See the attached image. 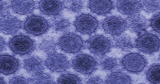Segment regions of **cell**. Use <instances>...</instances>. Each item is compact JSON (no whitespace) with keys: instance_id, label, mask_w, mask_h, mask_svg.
<instances>
[{"instance_id":"30","label":"cell","mask_w":160,"mask_h":84,"mask_svg":"<svg viewBox=\"0 0 160 84\" xmlns=\"http://www.w3.org/2000/svg\"><path fill=\"white\" fill-rule=\"evenodd\" d=\"M9 84H31L30 78L21 75H17L12 77L9 81Z\"/></svg>"},{"instance_id":"8","label":"cell","mask_w":160,"mask_h":84,"mask_svg":"<svg viewBox=\"0 0 160 84\" xmlns=\"http://www.w3.org/2000/svg\"><path fill=\"white\" fill-rule=\"evenodd\" d=\"M121 67L132 73H141L147 66L145 57L138 53H130L125 55L120 61Z\"/></svg>"},{"instance_id":"7","label":"cell","mask_w":160,"mask_h":84,"mask_svg":"<svg viewBox=\"0 0 160 84\" xmlns=\"http://www.w3.org/2000/svg\"><path fill=\"white\" fill-rule=\"evenodd\" d=\"M102 29L108 35L113 37L124 33L128 29L127 20L118 15H109L101 23Z\"/></svg>"},{"instance_id":"5","label":"cell","mask_w":160,"mask_h":84,"mask_svg":"<svg viewBox=\"0 0 160 84\" xmlns=\"http://www.w3.org/2000/svg\"><path fill=\"white\" fill-rule=\"evenodd\" d=\"M71 67L75 71L83 75H92L98 69L99 63L96 58L90 55L80 54L71 60Z\"/></svg>"},{"instance_id":"22","label":"cell","mask_w":160,"mask_h":84,"mask_svg":"<svg viewBox=\"0 0 160 84\" xmlns=\"http://www.w3.org/2000/svg\"><path fill=\"white\" fill-rule=\"evenodd\" d=\"M38 46L41 51L48 55L56 52L58 45L53 37L47 36L41 40Z\"/></svg>"},{"instance_id":"32","label":"cell","mask_w":160,"mask_h":84,"mask_svg":"<svg viewBox=\"0 0 160 84\" xmlns=\"http://www.w3.org/2000/svg\"><path fill=\"white\" fill-rule=\"evenodd\" d=\"M104 82L102 78L99 75L90 76L86 81L87 84H102Z\"/></svg>"},{"instance_id":"18","label":"cell","mask_w":160,"mask_h":84,"mask_svg":"<svg viewBox=\"0 0 160 84\" xmlns=\"http://www.w3.org/2000/svg\"><path fill=\"white\" fill-rule=\"evenodd\" d=\"M10 6L14 13L24 15L34 11L36 3L34 0H11Z\"/></svg>"},{"instance_id":"19","label":"cell","mask_w":160,"mask_h":84,"mask_svg":"<svg viewBox=\"0 0 160 84\" xmlns=\"http://www.w3.org/2000/svg\"><path fill=\"white\" fill-rule=\"evenodd\" d=\"M113 46L118 50L123 52H128L135 46V41L130 35L123 34L114 37Z\"/></svg>"},{"instance_id":"9","label":"cell","mask_w":160,"mask_h":84,"mask_svg":"<svg viewBox=\"0 0 160 84\" xmlns=\"http://www.w3.org/2000/svg\"><path fill=\"white\" fill-rule=\"evenodd\" d=\"M74 27L79 33L84 35H91L96 33L99 27L97 18L90 14L83 13L75 19Z\"/></svg>"},{"instance_id":"2","label":"cell","mask_w":160,"mask_h":84,"mask_svg":"<svg viewBox=\"0 0 160 84\" xmlns=\"http://www.w3.org/2000/svg\"><path fill=\"white\" fill-rule=\"evenodd\" d=\"M9 49L18 55H28L35 51L36 48L35 42L29 36L23 34L15 35L8 42Z\"/></svg>"},{"instance_id":"3","label":"cell","mask_w":160,"mask_h":84,"mask_svg":"<svg viewBox=\"0 0 160 84\" xmlns=\"http://www.w3.org/2000/svg\"><path fill=\"white\" fill-rule=\"evenodd\" d=\"M85 44L91 54L101 57L109 54L113 46V41L102 34H96L91 36L87 40Z\"/></svg>"},{"instance_id":"21","label":"cell","mask_w":160,"mask_h":84,"mask_svg":"<svg viewBox=\"0 0 160 84\" xmlns=\"http://www.w3.org/2000/svg\"><path fill=\"white\" fill-rule=\"evenodd\" d=\"M51 25L56 32L65 33L70 30L72 24L68 18L60 15L53 17Z\"/></svg>"},{"instance_id":"26","label":"cell","mask_w":160,"mask_h":84,"mask_svg":"<svg viewBox=\"0 0 160 84\" xmlns=\"http://www.w3.org/2000/svg\"><path fill=\"white\" fill-rule=\"evenodd\" d=\"M147 79L152 84H160V64H154L149 67L146 73Z\"/></svg>"},{"instance_id":"17","label":"cell","mask_w":160,"mask_h":84,"mask_svg":"<svg viewBox=\"0 0 160 84\" xmlns=\"http://www.w3.org/2000/svg\"><path fill=\"white\" fill-rule=\"evenodd\" d=\"M23 69L29 74L35 75L43 72L45 69V61L38 56H30L23 60Z\"/></svg>"},{"instance_id":"29","label":"cell","mask_w":160,"mask_h":84,"mask_svg":"<svg viewBox=\"0 0 160 84\" xmlns=\"http://www.w3.org/2000/svg\"><path fill=\"white\" fill-rule=\"evenodd\" d=\"M149 24L155 32L160 34V13L155 14L151 18Z\"/></svg>"},{"instance_id":"4","label":"cell","mask_w":160,"mask_h":84,"mask_svg":"<svg viewBox=\"0 0 160 84\" xmlns=\"http://www.w3.org/2000/svg\"><path fill=\"white\" fill-rule=\"evenodd\" d=\"M51 26V23L47 19L37 15H29L22 24L25 32L34 36L44 35L48 31Z\"/></svg>"},{"instance_id":"27","label":"cell","mask_w":160,"mask_h":84,"mask_svg":"<svg viewBox=\"0 0 160 84\" xmlns=\"http://www.w3.org/2000/svg\"><path fill=\"white\" fill-rule=\"evenodd\" d=\"M32 84H53L55 83L54 79L49 73L43 72L35 75H32L30 78Z\"/></svg>"},{"instance_id":"14","label":"cell","mask_w":160,"mask_h":84,"mask_svg":"<svg viewBox=\"0 0 160 84\" xmlns=\"http://www.w3.org/2000/svg\"><path fill=\"white\" fill-rule=\"evenodd\" d=\"M88 6L93 14L100 16L110 14L115 7L112 0H88Z\"/></svg>"},{"instance_id":"24","label":"cell","mask_w":160,"mask_h":84,"mask_svg":"<svg viewBox=\"0 0 160 84\" xmlns=\"http://www.w3.org/2000/svg\"><path fill=\"white\" fill-rule=\"evenodd\" d=\"M141 9L148 13L160 11V0H139Z\"/></svg>"},{"instance_id":"20","label":"cell","mask_w":160,"mask_h":84,"mask_svg":"<svg viewBox=\"0 0 160 84\" xmlns=\"http://www.w3.org/2000/svg\"><path fill=\"white\" fill-rule=\"evenodd\" d=\"M106 84H131L132 82L131 77L121 71L115 70L108 74L104 81Z\"/></svg>"},{"instance_id":"11","label":"cell","mask_w":160,"mask_h":84,"mask_svg":"<svg viewBox=\"0 0 160 84\" xmlns=\"http://www.w3.org/2000/svg\"><path fill=\"white\" fill-rule=\"evenodd\" d=\"M22 27L21 20L9 13L0 16V31L4 34H15Z\"/></svg>"},{"instance_id":"6","label":"cell","mask_w":160,"mask_h":84,"mask_svg":"<svg viewBox=\"0 0 160 84\" xmlns=\"http://www.w3.org/2000/svg\"><path fill=\"white\" fill-rule=\"evenodd\" d=\"M135 46L142 53L153 55L160 50V38L155 33L144 32L138 34Z\"/></svg>"},{"instance_id":"28","label":"cell","mask_w":160,"mask_h":84,"mask_svg":"<svg viewBox=\"0 0 160 84\" xmlns=\"http://www.w3.org/2000/svg\"><path fill=\"white\" fill-rule=\"evenodd\" d=\"M82 81L77 74L70 73H65L61 74L57 80L58 84H81Z\"/></svg>"},{"instance_id":"23","label":"cell","mask_w":160,"mask_h":84,"mask_svg":"<svg viewBox=\"0 0 160 84\" xmlns=\"http://www.w3.org/2000/svg\"><path fill=\"white\" fill-rule=\"evenodd\" d=\"M119 63L118 60L113 57L103 56L99 61L100 67L105 72H112L117 70L119 67Z\"/></svg>"},{"instance_id":"1","label":"cell","mask_w":160,"mask_h":84,"mask_svg":"<svg viewBox=\"0 0 160 84\" xmlns=\"http://www.w3.org/2000/svg\"><path fill=\"white\" fill-rule=\"evenodd\" d=\"M58 47L64 53L76 54L84 49L85 44L83 38L74 32L64 33L57 41Z\"/></svg>"},{"instance_id":"33","label":"cell","mask_w":160,"mask_h":84,"mask_svg":"<svg viewBox=\"0 0 160 84\" xmlns=\"http://www.w3.org/2000/svg\"><path fill=\"white\" fill-rule=\"evenodd\" d=\"M6 46L7 43L5 40L0 35V53L4 51Z\"/></svg>"},{"instance_id":"34","label":"cell","mask_w":160,"mask_h":84,"mask_svg":"<svg viewBox=\"0 0 160 84\" xmlns=\"http://www.w3.org/2000/svg\"><path fill=\"white\" fill-rule=\"evenodd\" d=\"M5 81L4 79L0 76V84H5Z\"/></svg>"},{"instance_id":"13","label":"cell","mask_w":160,"mask_h":84,"mask_svg":"<svg viewBox=\"0 0 160 84\" xmlns=\"http://www.w3.org/2000/svg\"><path fill=\"white\" fill-rule=\"evenodd\" d=\"M20 62L17 58L8 54L0 55V73L5 75L15 74L19 70Z\"/></svg>"},{"instance_id":"15","label":"cell","mask_w":160,"mask_h":84,"mask_svg":"<svg viewBox=\"0 0 160 84\" xmlns=\"http://www.w3.org/2000/svg\"><path fill=\"white\" fill-rule=\"evenodd\" d=\"M127 21L128 29L132 32L138 34L145 32L149 26L148 20L140 13L128 16Z\"/></svg>"},{"instance_id":"25","label":"cell","mask_w":160,"mask_h":84,"mask_svg":"<svg viewBox=\"0 0 160 84\" xmlns=\"http://www.w3.org/2000/svg\"><path fill=\"white\" fill-rule=\"evenodd\" d=\"M65 8L69 12L78 13L83 10L85 7L84 0H64Z\"/></svg>"},{"instance_id":"31","label":"cell","mask_w":160,"mask_h":84,"mask_svg":"<svg viewBox=\"0 0 160 84\" xmlns=\"http://www.w3.org/2000/svg\"><path fill=\"white\" fill-rule=\"evenodd\" d=\"M10 3L6 0H0V16L9 13Z\"/></svg>"},{"instance_id":"16","label":"cell","mask_w":160,"mask_h":84,"mask_svg":"<svg viewBox=\"0 0 160 84\" xmlns=\"http://www.w3.org/2000/svg\"><path fill=\"white\" fill-rule=\"evenodd\" d=\"M115 7L119 13L128 16L139 14L141 10L139 0H117Z\"/></svg>"},{"instance_id":"10","label":"cell","mask_w":160,"mask_h":84,"mask_svg":"<svg viewBox=\"0 0 160 84\" xmlns=\"http://www.w3.org/2000/svg\"><path fill=\"white\" fill-rule=\"evenodd\" d=\"M45 64L49 70L55 73L65 72L71 65L65 55L56 52L48 55L45 60Z\"/></svg>"},{"instance_id":"12","label":"cell","mask_w":160,"mask_h":84,"mask_svg":"<svg viewBox=\"0 0 160 84\" xmlns=\"http://www.w3.org/2000/svg\"><path fill=\"white\" fill-rule=\"evenodd\" d=\"M38 7L43 15L54 17L61 15L64 6L61 0H39Z\"/></svg>"}]
</instances>
